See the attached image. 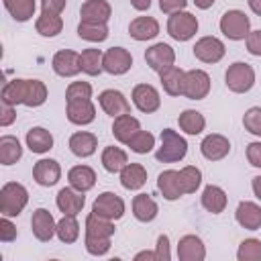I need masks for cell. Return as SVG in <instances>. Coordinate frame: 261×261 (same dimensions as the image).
I'll return each instance as SVG.
<instances>
[{
	"label": "cell",
	"mask_w": 261,
	"mask_h": 261,
	"mask_svg": "<svg viewBox=\"0 0 261 261\" xmlns=\"http://www.w3.org/2000/svg\"><path fill=\"white\" fill-rule=\"evenodd\" d=\"M35 31L45 37V39H51V37H57L61 31H63V18L61 14H49V12H41L35 20Z\"/></svg>",
	"instance_id": "8d00e7d4"
},
{
	"label": "cell",
	"mask_w": 261,
	"mask_h": 261,
	"mask_svg": "<svg viewBox=\"0 0 261 261\" xmlns=\"http://www.w3.org/2000/svg\"><path fill=\"white\" fill-rule=\"evenodd\" d=\"M200 202H202V208L210 214H220L224 212L226 204H228V196L226 192L216 186V184H208L204 190H202V196H200Z\"/></svg>",
	"instance_id": "d4e9b609"
},
{
	"label": "cell",
	"mask_w": 261,
	"mask_h": 261,
	"mask_svg": "<svg viewBox=\"0 0 261 261\" xmlns=\"http://www.w3.org/2000/svg\"><path fill=\"white\" fill-rule=\"evenodd\" d=\"M210 75L204 69H188L184 75L181 96L188 100H204L210 94Z\"/></svg>",
	"instance_id": "8992f818"
},
{
	"label": "cell",
	"mask_w": 261,
	"mask_h": 261,
	"mask_svg": "<svg viewBox=\"0 0 261 261\" xmlns=\"http://www.w3.org/2000/svg\"><path fill=\"white\" fill-rule=\"evenodd\" d=\"M67 147H69V151L75 157L86 159V157H92L96 153V149H98V137L94 133H90V130H77V133H73L69 137Z\"/></svg>",
	"instance_id": "44dd1931"
},
{
	"label": "cell",
	"mask_w": 261,
	"mask_h": 261,
	"mask_svg": "<svg viewBox=\"0 0 261 261\" xmlns=\"http://www.w3.org/2000/svg\"><path fill=\"white\" fill-rule=\"evenodd\" d=\"M22 157V145L14 135H2L0 137V163L2 165H14Z\"/></svg>",
	"instance_id": "f35d334b"
},
{
	"label": "cell",
	"mask_w": 261,
	"mask_h": 261,
	"mask_svg": "<svg viewBox=\"0 0 261 261\" xmlns=\"http://www.w3.org/2000/svg\"><path fill=\"white\" fill-rule=\"evenodd\" d=\"M31 230L37 241L49 243L57 232V220L47 208H37L33 210V216H31Z\"/></svg>",
	"instance_id": "8fae6325"
},
{
	"label": "cell",
	"mask_w": 261,
	"mask_h": 261,
	"mask_svg": "<svg viewBox=\"0 0 261 261\" xmlns=\"http://www.w3.org/2000/svg\"><path fill=\"white\" fill-rule=\"evenodd\" d=\"M188 0H159V8L165 14H173L177 10H186Z\"/></svg>",
	"instance_id": "9f6ffc18"
},
{
	"label": "cell",
	"mask_w": 261,
	"mask_h": 261,
	"mask_svg": "<svg viewBox=\"0 0 261 261\" xmlns=\"http://www.w3.org/2000/svg\"><path fill=\"white\" fill-rule=\"evenodd\" d=\"M112 16V6L108 0H86L80 8V20L108 22Z\"/></svg>",
	"instance_id": "484cf974"
},
{
	"label": "cell",
	"mask_w": 261,
	"mask_h": 261,
	"mask_svg": "<svg viewBox=\"0 0 261 261\" xmlns=\"http://www.w3.org/2000/svg\"><path fill=\"white\" fill-rule=\"evenodd\" d=\"M55 204H57V208H59L61 214L77 216V214L84 210V206H86V196H84V192H80V190L67 186V188H61V190L57 192Z\"/></svg>",
	"instance_id": "e0dca14e"
},
{
	"label": "cell",
	"mask_w": 261,
	"mask_h": 261,
	"mask_svg": "<svg viewBox=\"0 0 261 261\" xmlns=\"http://www.w3.org/2000/svg\"><path fill=\"white\" fill-rule=\"evenodd\" d=\"M118 175H120V186L128 192H137L147 184V169L141 163H126Z\"/></svg>",
	"instance_id": "83f0119b"
},
{
	"label": "cell",
	"mask_w": 261,
	"mask_h": 261,
	"mask_svg": "<svg viewBox=\"0 0 261 261\" xmlns=\"http://www.w3.org/2000/svg\"><path fill=\"white\" fill-rule=\"evenodd\" d=\"M67 0H41V12L49 14H61L65 10Z\"/></svg>",
	"instance_id": "11a10c76"
},
{
	"label": "cell",
	"mask_w": 261,
	"mask_h": 261,
	"mask_svg": "<svg viewBox=\"0 0 261 261\" xmlns=\"http://www.w3.org/2000/svg\"><path fill=\"white\" fill-rule=\"evenodd\" d=\"M157 190L167 202H175L184 196L181 184H179V171L175 169H165L157 175Z\"/></svg>",
	"instance_id": "cb8c5ba5"
},
{
	"label": "cell",
	"mask_w": 261,
	"mask_h": 261,
	"mask_svg": "<svg viewBox=\"0 0 261 261\" xmlns=\"http://www.w3.org/2000/svg\"><path fill=\"white\" fill-rule=\"evenodd\" d=\"M65 116L75 126H86L96 120V104L92 100L65 102Z\"/></svg>",
	"instance_id": "ac0fdd59"
},
{
	"label": "cell",
	"mask_w": 261,
	"mask_h": 261,
	"mask_svg": "<svg viewBox=\"0 0 261 261\" xmlns=\"http://www.w3.org/2000/svg\"><path fill=\"white\" fill-rule=\"evenodd\" d=\"M247 161L253 167L261 169V141H253L247 145Z\"/></svg>",
	"instance_id": "f5cc1de1"
},
{
	"label": "cell",
	"mask_w": 261,
	"mask_h": 261,
	"mask_svg": "<svg viewBox=\"0 0 261 261\" xmlns=\"http://www.w3.org/2000/svg\"><path fill=\"white\" fill-rule=\"evenodd\" d=\"M155 253H157V261H169L171 259V243H169L167 234H159L157 237Z\"/></svg>",
	"instance_id": "f907efd6"
},
{
	"label": "cell",
	"mask_w": 261,
	"mask_h": 261,
	"mask_svg": "<svg viewBox=\"0 0 261 261\" xmlns=\"http://www.w3.org/2000/svg\"><path fill=\"white\" fill-rule=\"evenodd\" d=\"M92 84L90 82H71L65 90V102L77 100H92Z\"/></svg>",
	"instance_id": "bcb514c9"
},
{
	"label": "cell",
	"mask_w": 261,
	"mask_h": 261,
	"mask_svg": "<svg viewBox=\"0 0 261 261\" xmlns=\"http://www.w3.org/2000/svg\"><path fill=\"white\" fill-rule=\"evenodd\" d=\"M247 4H249V8H251L253 14L261 16V0H247Z\"/></svg>",
	"instance_id": "6125c7cd"
},
{
	"label": "cell",
	"mask_w": 261,
	"mask_h": 261,
	"mask_svg": "<svg viewBox=\"0 0 261 261\" xmlns=\"http://www.w3.org/2000/svg\"><path fill=\"white\" fill-rule=\"evenodd\" d=\"M234 220L245 230H259L261 228V206L251 200H241L234 210Z\"/></svg>",
	"instance_id": "d6986e66"
},
{
	"label": "cell",
	"mask_w": 261,
	"mask_h": 261,
	"mask_svg": "<svg viewBox=\"0 0 261 261\" xmlns=\"http://www.w3.org/2000/svg\"><path fill=\"white\" fill-rule=\"evenodd\" d=\"M133 259L135 261H157V253L155 251H139Z\"/></svg>",
	"instance_id": "6f0895ef"
},
{
	"label": "cell",
	"mask_w": 261,
	"mask_h": 261,
	"mask_svg": "<svg viewBox=\"0 0 261 261\" xmlns=\"http://www.w3.org/2000/svg\"><path fill=\"white\" fill-rule=\"evenodd\" d=\"M130 100L135 104V108L143 114H153L159 110L161 106V96L159 90L151 84H137L130 92Z\"/></svg>",
	"instance_id": "9c48e42d"
},
{
	"label": "cell",
	"mask_w": 261,
	"mask_h": 261,
	"mask_svg": "<svg viewBox=\"0 0 261 261\" xmlns=\"http://www.w3.org/2000/svg\"><path fill=\"white\" fill-rule=\"evenodd\" d=\"M100 163L108 173H120V169L128 163V155L124 149L108 145V147H104V151L100 155Z\"/></svg>",
	"instance_id": "d6a6232c"
},
{
	"label": "cell",
	"mask_w": 261,
	"mask_h": 261,
	"mask_svg": "<svg viewBox=\"0 0 261 261\" xmlns=\"http://www.w3.org/2000/svg\"><path fill=\"white\" fill-rule=\"evenodd\" d=\"M243 126L253 137L261 139V106H251L243 114Z\"/></svg>",
	"instance_id": "7dc6e473"
},
{
	"label": "cell",
	"mask_w": 261,
	"mask_h": 261,
	"mask_svg": "<svg viewBox=\"0 0 261 261\" xmlns=\"http://www.w3.org/2000/svg\"><path fill=\"white\" fill-rule=\"evenodd\" d=\"M251 190H253L255 198L261 200V175H255V177L251 179Z\"/></svg>",
	"instance_id": "91938a15"
},
{
	"label": "cell",
	"mask_w": 261,
	"mask_h": 261,
	"mask_svg": "<svg viewBox=\"0 0 261 261\" xmlns=\"http://www.w3.org/2000/svg\"><path fill=\"white\" fill-rule=\"evenodd\" d=\"M80 65H82V73L86 75H100L104 71V51L90 47L84 49L80 53Z\"/></svg>",
	"instance_id": "836d02e7"
},
{
	"label": "cell",
	"mask_w": 261,
	"mask_h": 261,
	"mask_svg": "<svg viewBox=\"0 0 261 261\" xmlns=\"http://www.w3.org/2000/svg\"><path fill=\"white\" fill-rule=\"evenodd\" d=\"M145 61L153 71L161 73L163 69L175 65V49L169 43H153L145 51Z\"/></svg>",
	"instance_id": "30bf717a"
},
{
	"label": "cell",
	"mask_w": 261,
	"mask_h": 261,
	"mask_svg": "<svg viewBox=\"0 0 261 261\" xmlns=\"http://www.w3.org/2000/svg\"><path fill=\"white\" fill-rule=\"evenodd\" d=\"M14 120H16V106H10V104H4L2 102V108H0V126L6 128Z\"/></svg>",
	"instance_id": "db71d44e"
},
{
	"label": "cell",
	"mask_w": 261,
	"mask_h": 261,
	"mask_svg": "<svg viewBox=\"0 0 261 261\" xmlns=\"http://www.w3.org/2000/svg\"><path fill=\"white\" fill-rule=\"evenodd\" d=\"M198 18L188 12V10H177L173 14H167V35L173 39V41H179V43H186L190 39L196 37L198 33Z\"/></svg>",
	"instance_id": "277c9868"
},
{
	"label": "cell",
	"mask_w": 261,
	"mask_h": 261,
	"mask_svg": "<svg viewBox=\"0 0 261 261\" xmlns=\"http://www.w3.org/2000/svg\"><path fill=\"white\" fill-rule=\"evenodd\" d=\"M188 155V141L173 128H163L159 135V147L155 159L159 163H177Z\"/></svg>",
	"instance_id": "6da1fadb"
},
{
	"label": "cell",
	"mask_w": 261,
	"mask_h": 261,
	"mask_svg": "<svg viewBox=\"0 0 261 261\" xmlns=\"http://www.w3.org/2000/svg\"><path fill=\"white\" fill-rule=\"evenodd\" d=\"M218 29L220 33L228 39V41H245L247 35L251 33V18L239 10V8H230L226 10L220 20H218Z\"/></svg>",
	"instance_id": "3957f363"
},
{
	"label": "cell",
	"mask_w": 261,
	"mask_h": 261,
	"mask_svg": "<svg viewBox=\"0 0 261 261\" xmlns=\"http://www.w3.org/2000/svg\"><path fill=\"white\" fill-rule=\"evenodd\" d=\"M177 259L179 261H204L206 245L198 234H184L177 241Z\"/></svg>",
	"instance_id": "ffe728a7"
},
{
	"label": "cell",
	"mask_w": 261,
	"mask_h": 261,
	"mask_svg": "<svg viewBox=\"0 0 261 261\" xmlns=\"http://www.w3.org/2000/svg\"><path fill=\"white\" fill-rule=\"evenodd\" d=\"M33 179L41 188H51L61 179V165L57 159L43 157L33 165Z\"/></svg>",
	"instance_id": "9a60e30c"
},
{
	"label": "cell",
	"mask_w": 261,
	"mask_h": 261,
	"mask_svg": "<svg viewBox=\"0 0 261 261\" xmlns=\"http://www.w3.org/2000/svg\"><path fill=\"white\" fill-rule=\"evenodd\" d=\"M126 147H128L133 153H137V155H147V153H151V151L155 149V135L141 128V130L126 143Z\"/></svg>",
	"instance_id": "ee69618b"
},
{
	"label": "cell",
	"mask_w": 261,
	"mask_h": 261,
	"mask_svg": "<svg viewBox=\"0 0 261 261\" xmlns=\"http://www.w3.org/2000/svg\"><path fill=\"white\" fill-rule=\"evenodd\" d=\"M4 8L8 10V14L16 20V22H27L35 16L37 4L35 0H2Z\"/></svg>",
	"instance_id": "ab89813d"
},
{
	"label": "cell",
	"mask_w": 261,
	"mask_h": 261,
	"mask_svg": "<svg viewBox=\"0 0 261 261\" xmlns=\"http://www.w3.org/2000/svg\"><path fill=\"white\" fill-rule=\"evenodd\" d=\"M24 96H27V80L24 77H14V80H10L2 86L0 100L4 104L18 106V104H24Z\"/></svg>",
	"instance_id": "74e56055"
},
{
	"label": "cell",
	"mask_w": 261,
	"mask_h": 261,
	"mask_svg": "<svg viewBox=\"0 0 261 261\" xmlns=\"http://www.w3.org/2000/svg\"><path fill=\"white\" fill-rule=\"evenodd\" d=\"M112 239H104V237H84V247L92 257H104L110 251Z\"/></svg>",
	"instance_id": "c3c4849f"
},
{
	"label": "cell",
	"mask_w": 261,
	"mask_h": 261,
	"mask_svg": "<svg viewBox=\"0 0 261 261\" xmlns=\"http://www.w3.org/2000/svg\"><path fill=\"white\" fill-rule=\"evenodd\" d=\"M124 210H126L124 200L114 192H102L92 202V212L108 220H120L124 216Z\"/></svg>",
	"instance_id": "52a82bcc"
},
{
	"label": "cell",
	"mask_w": 261,
	"mask_h": 261,
	"mask_svg": "<svg viewBox=\"0 0 261 261\" xmlns=\"http://www.w3.org/2000/svg\"><path fill=\"white\" fill-rule=\"evenodd\" d=\"M200 153L208 161H220L230 153V141L220 133H210L202 139Z\"/></svg>",
	"instance_id": "2e32d148"
},
{
	"label": "cell",
	"mask_w": 261,
	"mask_h": 261,
	"mask_svg": "<svg viewBox=\"0 0 261 261\" xmlns=\"http://www.w3.org/2000/svg\"><path fill=\"white\" fill-rule=\"evenodd\" d=\"M108 22H90V20H80L77 24V37L88 41V43H104L108 39Z\"/></svg>",
	"instance_id": "e575fe53"
},
{
	"label": "cell",
	"mask_w": 261,
	"mask_h": 261,
	"mask_svg": "<svg viewBox=\"0 0 261 261\" xmlns=\"http://www.w3.org/2000/svg\"><path fill=\"white\" fill-rule=\"evenodd\" d=\"M16 224L10 220V216H2L0 218V241L2 243H12L16 241Z\"/></svg>",
	"instance_id": "681fc988"
},
{
	"label": "cell",
	"mask_w": 261,
	"mask_h": 261,
	"mask_svg": "<svg viewBox=\"0 0 261 261\" xmlns=\"http://www.w3.org/2000/svg\"><path fill=\"white\" fill-rule=\"evenodd\" d=\"M49 90L45 82L41 80H27V96H24V106L29 108H39L47 102Z\"/></svg>",
	"instance_id": "b9f144b4"
},
{
	"label": "cell",
	"mask_w": 261,
	"mask_h": 261,
	"mask_svg": "<svg viewBox=\"0 0 261 261\" xmlns=\"http://www.w3.org/2000/svg\"><path fill=\"white\" fill-rule=\"evenodd\" d=\"M55 237L61 243H65V245L75 243L80 239V222H77V218L71 216V214H63L57 220V232H55Z\"/></svg>",
	"instance_id": "60d3db41"
},
{
	"label": "cell",
	"mask_w": 261,
	"mask_h": 261,
	"mask_svg": "<svg viewBox=\"0 0 261 261\" xmlns=\"http://www.w3.org/2000/svg\"><path fill=\"white\" fill-rule=\"evenodd\" d=\"M86 237H104V239H112L116 232L114 220H108L104 216H98L94 212H90L86 216V226H84Z\"/></svg>",
	"instance_id": "1f68e13d"
},
{
	"label": "cell",
	"mask_w": 261,
	"mask_h": 261,
	"mask_svg": "<svg viewBox=\"0 0 261 261\" xmlns=\"http://www.w3.org/2000/svg\"><path fill=\"white\" fill-rule=\"evenodd\" d=\"M24 143L29 147L31 153H37V155H45L53 149V135L51 130H47L45 126H33L27 130V137H24Z\"/></svg>",
	"instance_id": "603a6c76"
},
{
	"label": "cell",
	"mask_w": 261,
	"mask_h": 261,
	"mask_svg": "<svg viewBox=\"0 0 261 261\" xmlns=\"http://www.w3.org/2000/svg\"><path fill=\"white\" fill-rule=\"evenodd\" d=\"M179 184L184 194H194L202 186V171L196 165H186L179 169Z\"/></svg>",
	"instance_id": "7bdbcfd3"
},
{
	"label": "cell",
	"mask_w": 261,
	"mask_h": 261,
	"mask_svg": "<svg viewBox=\"0 0 261 261\" xmlns=\"http://www.w3.org/2000/svg\"><path fill=\"white\" fill-rule=\"evenodd\" d=\"M98 104H100V108L104 110V114H108V116H112V118L130 112V102L126 100V96H124L120 90H114V88L102 90V92L98 94Z\"/></svg>",
	"instance_id": "7c38bea8"
},
{
	"label": "cell",
	"mask_w": 261,
	"mask_h": 261,
	"mask_svg": "<svg viewBox=\"0 0 261 261\" xmlns=\"http://www.w3.org/2000/svg\"><path fill=\"white\" fill-rule=\"evenodd\" d=\"M133 67V55L124 47H110L104 51V71L110 75H124Z\"/></svg>",
	"instance_id": "5bb4252c"
},
{
	"label": "cell",
	"mask_w": 261,
	"mask_h": 261,
	"mask_svg": "<svg viewBox=\"0 0 261 261\" xmlns=\"http://www.w3.org/2000/svg\"><path fill=\"white\" fill-rule=\"evenodd\" d=\"M51 67L59 77H75L82 73L80 53L73 49H59L51 59Z\"/></svg>",
	"instance_id": "4fadbf2b"
},
{
	"label": "cell",
	"mask_w": 261,
	"mask_h": 261,
	"mask_svg": "<svg viewBox=\"0 0 261 261\" xmlns=\"http://www.w3.org/2000/svg\"><path fill=\"white\" fill-rule=\"evenodd\" d=\"M184 75H186V71L179 65H171V67L163 69L159 73V82H161L163 92L167 96L179 98L181 96V90H184Z\"/></svg>",
	"instance_id": "f1b7e54d"
},
{
	"label": "cell",
	"mask_w": 261,
	"mask_h": 261,
	"mask_svg": "<svg viewBox=\"0 0 261 261\" xmlns=\"http://www.w3.org/2000/svg\"><path fill=\"white\" fill-rule=\"evenodd\" d=\"M29 204V190L18 181H6L0 188V214L2 216H18Z\"/></svg>",
	"instance_id": "7a4b0ae2"
},
{
	"label": "cell",
	"mask_w": 261,
	"mask_h": 261,
	"mask_svg": "<svg viewBox=\"0 0 261 261\" xmlns=\"http://www.w3.org/2000/svg\"><path fill=\"white\" fill-rule=\"evenodd\" d=\"M67 181L71 188L86 194L96 186V171L90 165H73L67 171Z\"/></svg>",
	"instance_id": "4dcf8cb0"
},
{
	"label": "cell",
	"mask_w": 261,
	"mask_h": 261,
	"mask_svg": "<svg viewBox=\"0 0 261 261\" xmlns=\"http://www.w3.org/2000/svg\"><path fill=\"white\" fill-rule=\"evenodd\" d=\"M130 6L139 12H145V10L151 8V0H130Z\"/></svg>",
	"instance_id": "680465c9"
},
{
	"label": "cell",
	"mask_w": 261,
	"mask_h": 261,
	"mask_svg": "<svg viewBox=\"0 0 261 261\" xmlns=\"http://www.w3.org/2000/svg\"><path fill=\"white\" fill-rule=\"evenodd\" d=\"M194 2V6L196 8H200V10H208V8H212L214 6V2L216 0H192Z\"/></svg>",
	"instance_id": "94428289"
},
{
	"label": "cell",
	"mask_w": 261,
	"mask_h": 261,
	"mask_svg": "<svg viewBox=\"0 0 261 261\" xmlns=\"http://www.w3.org/2000/svg\"><path fill=\"white\" fill-rule=\"evenodd\" d=\"M224 84L232 94H247L255 86V69L245 61H234L224 73Z\"/></svg>",
	"instance_id": "5b68a950"
},
{
	"label": "cell",
	"mask_w": 261,
	"mask_h": 261,
	"mask_svg": "<svg viewBox=\"0 0 261 261\" xmlns=\"http://www.w3.org/2000/svg\"><path fill=\"white\" fill-rule=\"evenodd\" d=\"M139 130H141V122H139V118H135L130 112H128V114H120V116H116V118L112 120V135H114V139H116L118 143H122V145H126Z\"/></svg>",
	"instance_id": "4316f807"
},
{
	"label": "cell",
	"mask_w": 261,
	"mask_h": 261,
	"mask_svg": "<svg viewBox=\"0 0 261 261\" xmlns=\"http://www.w3.org/2000/svg\"><path fill=\"white\" fill-rule=\"evenodd\" d=\"M130 208H133V216L139 222H153L159 214V206L149 194H137L133 198Z\"/></svg>",
	"instance_id": "f546056e"
},
{
	"label": "cell",
	"mask_w": 261,
	"mask_h": 261,
	"mask_svg": "<svg viewBox=\"0 0 261 261\" xmlns=\"http://www.w3.org/2000/svg\"><path fill=\"white\" fill-rule=\"evenodd\" d=\"M177 124L179 128L186 133V135H200L204 128H206V118L200 110H194V108H186L179 116H177Z\"/></svg>",
	"instance_id": "d590c367"
},
{
	"label": "cell",
	"mask_w": 261,
	"mask_h": 261,
	"mask_svg": "<svg viewBox=\"0 0 261 261\" xmlns=\"http://www.w3.org/2000/svg\"><path fill=\"white\" fill-rule=\"evenodd\" d=\"M159 31H161V27H159L157 18H153V16H137L128 22V35L139 43L155 39L159 35Z\"/></svg>",
	"instance_id": "7402d4cb"
},
{
	"label": "cell",
	"mask_w": 261,
	"mask_h": 261,
	"mask_svg": "<svg viewBox=\"0 0 261 261\" xmlns=\"http://www.w3.org/2000/svg\"><path fill=\"white\" fill-rule=\"evenodd\" d=\"M237 259L239 261H261V241L253 237L241 241L237 249Z\"/></svg>",
	"instance_id": "f6af8a7d"
},
{
	"label": "cell",
	"mask_w": 261,
	"mask_h": 261,
	"mask_svg": "<svg viewBox=\"0 0 261 261\" xmlns=\"http://www.w3.org/2000/svg\"><path fill=\"white\" fill-rule=\"evenodd\" d=\"M192 51H194V57L202 63H218V61H222V57L226 53V47L218 37L206 35V37H200L196 41Z\"/></svg>",
	"instance_id": "ba28073f"
},
{
	"label": "cell",
	"mask_w": 261,
	"mask_h": 261,
	"mask_svg": "<svg viewBox=\"0 0 261 261\" xmlns=\"http://www.w3.org/2000/svg\"><path fill=\"white\" fill-rule=\"evenodd\" d=\"M245 47L249 51V55L253 57H261V29L257 31H251L245 39Z\"/></svg>",
	"instance_id": "816d5d0a"
}]
</instances>
